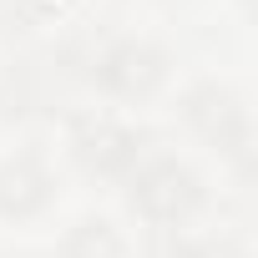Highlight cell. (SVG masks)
<instances>
[{
	"label": "cell",
	"mask_w": 258,
	"mask_h": 258,
	"mask_svg": "<svg viewBox=\"0 0 258 258\" xmlns=\"http://www.w3.org/2000/svg\"><path fill=\"white\" fill-rule=\"evenodd\" d=\"M121 198H126V213L137 223H147L157 233H177L208 208V182L187 157L147 152L121 177Z\"/></svg>",
	"instance_id": "6da1fadb"
},
{
	"label": "cell",
	"mask_w": 258,
	"mask_h": 258,
	"mask_svg": "<svg viewBox=\"0 0 258 258\" xmlns=\"http://www.w3.org/2000/svg\"><path fill=\"white\" fill-rule=\"evenodd\" d=\"M81 81L91 91H101L106 101H152L172 81V51L152 36L121 31V36H106L101 46L86 51Z\"/></svg>",
	"instance_id": "7a4b0ae2"
},
{
	"label": "cell",
	"mask_w": 258,
	"mask_h": 258,
	"mask_svg": "<svg viewBox=\"0 0 258 258\" xmlns=\"http://www.w3.org/2000/svg\"><path fill=\"white\" fill-rule=\"evenodd\" d=\"M177 121L187 126L203 147H213L223 162L248 167V157H253V111H248V96L233 81L198 76L177 96Z\"/></svg>",
	"instance_id": "3957f363"
},
{
	"label": "cell",
	"mask_w": 258,
	"mask_h": 258,
	"mask_svg": "<svg viewBox=\"0 0 258 258\" xmlns=\"http://www.w3.org/2000/svg\"><path fill=\"white\" fill-rule=\"evenodd\" d=\"M147 132L126 116H111V111H86V116H71L66 126V157L86 172V177H101V182H121L142 157H147Z\"/></svg>",
	"instance_id": "277c9868"
},
{
	"label": "cell",
	"mask_w": 258,
	"mask_h": 258,
	"mask_svg": "<svg viewBox=\"0 0 258 258\" xmlns=\"http://www.w3.org/2000/svg\"><path fill=\"white\" fill-rule=\"evenodd\" d=\"M61 172L41 147H16L0 157V223H36L56 208Z\"/></svg>",
	"instance_id": "5b68a950"
},
{
	"label": "cell",
	"mask_w": 258,
	"mask_h": 258,
	"mask_svg": "<svg viewBox=\"0 0 258 258\" xmlns=\"http://www.w3.org/2000/svg\"><path fill=\"white\" fill-rule=\"evenodd\" d=\"M56 258H132V243L111 218L86 213L56 238Z\"/></svg>",
	"instance_id": "8992f818"
},
{
	"label": "cell",
	"mask_w": 258,
	"mask_h": 258,
	"mask_svg": "<svg viewBox=\"0 0 258 258\" xmlns=\"http://www.w3.org/2000/svg\"><path fill=\"white\" fill-rule=\"evenodd\" d=\"M147 258H243V248L233 238H192L177 228V233H157Z\"/></svg>",
	"instance_id": "52a82bcc"
}]
</instances>
